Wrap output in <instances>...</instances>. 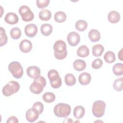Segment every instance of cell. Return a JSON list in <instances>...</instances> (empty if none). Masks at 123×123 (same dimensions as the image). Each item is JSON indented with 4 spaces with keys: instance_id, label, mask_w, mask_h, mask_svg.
I'll return each instance as SVG.
<instances>
[{
    "instance_id": "1",
    "label": "cell",
    "mask_w": 123,
    "mask_h": 123,
    "mask_svg": "<svg viewBox=\"0 0 123 123\" xmlns=\"http://www.w3.org/2000/svg\"><path fill=\"white\" fill-rule=\"evenodd\" d=\"M55 57L58 60L64 59L67 55L66 45L65 42L62 40L56 41L53 45Z\"/></svg>"
},
{
    "instance_id": "2",
    "label": "cell",
    "mask_w": 123,
    "mask_h": 123,
    "mask_svg": "<svg viewBox=\"0 0 123 123\" xmlns=\"http://www.w3.org/2000/svg\"><path fill=\"white\" fill-rule=\"evenodd\" d=\"M46 85V80L42 76H39L34 79L33 83L30 86V91L36 94H40L43 90L44 87Z\"/></svg>"
},
{
    "instance_id": "3",
    "label": "cell",
    "mask_w": 123,
    "mask_h": 123,
    "mask_svg": "<svg viewBox=\"0 0 123 123\" xmlns=\"http://www.w3.org/2000/svg\"><path fill=\"white\" fill-rule=\"evenodd\" d=\"M53 111L57 117H67L71 113V108L68 104L59 103L55 106Z\"/></svg>"
},
{
    "instance_id": "4",
    "label": "cell",
    "mask_w": 123,
    "mask_h": 123,
    "mask_svg": "<svg viewBox=\"0 0 123 123\" xmlns=\"http://www.w3.org/2000/svg\"><path fill=\"white\" fill-rule=\"evenodd\" d=\"M20 89L19 84L14 81H11L7 83L2 88V94L6 97H9L18 91Z\"/></svg>"
},
{
    "instance_id": "5",
    "label": "cell",
    "mask_w": 123,
    "mask_h": 123,
    "mask_svg": "<svg viewBox=\"0 0 123 123\" xmlns=\"http://www.w3.org/2000/svg\"><path fill=\"white\" fill-rule=\"evenodd\" d=\"M8 69L12 76L15 78H20L23 75V68L21 64L17 61H13L11 62L9 64Z\"/></svg>"
},
{
    "instance_id": "6",
    "label": "cell",
    "mask_w": 123,
    "mask_h": 123,
    "mask_svg": "<svg viewBox=\"0 0 123 123\" xmlns=\"http://www.w3.org/2000/svg\"><path fill=\"white\" fill-rule=\"evenodd\" d=\"M48 76L51 86L54 88H58L62 85V79L57 71L52 69L49 71Z\"/></svg>"
},
{
    "instance_id": "7",
    "label": "cell",
    "mask_w": 123,
    "mask_h": 123,
    "mask_svg": "<svg viewBox=\"0 0 123 123\" xmlns=\"http://www.w3.org/2000/svg\"><path fill=\"white\" fill-rule=\"evenodd\" d=\"M106 103L102 100H96L94 102L92 108V111L94 116L100 118L104 114Z\"/></svg>"
},
{
    "instance_id": "8",
    "label": "cell",
    "mask_w": 123,
    "mask_h": 123,
    "mask_svg": "<svg viewBox=\"0 0 123 123\" xmlns=\"http://www.w3.org/2000/svg\"><path fill=\"white\" fill-rule=\"evenodd\" d=\"M20 13L22 20L25 22L32 21L34 18V14L30 8L26 5H22L19 9Z\"/></svg>"
},
{
    "instance_id": "9",
    "label": "cell",
    "mask_w": 123,
    "mask_h": 123,
    "mask_svg": "<svg viewBox=\"0 0 123 123\" xmlns=\"http://www.w3.org/2000/svg\"><path fill=\"white\" fill-rule=\"evenodd\" d=\"M67 39L70 46L74 47L79 44L80 40V37L77 32L72 31L68 34Z\"/></svg>"
},
{
    "instance_id": "10",
    "label": "cell",
    "mask_w": 123,
    "mask_h": 123,
    "mask_svg": "<svg viewBox=\"0 0 123 123\" xmlns=\"http://www.w3.org/2000/svg\"><path fill=\"white\" fill-rule=\"evenodd\" d=\"M39 114V113L36 109L32 108L27 111L25 113V117L29 122L33 123L38 119Z\"/></svg>"
},
{
    "instance_id": "11",
    "label": "cell",
    "mask_w": 123,
    "mask_h": 123,
    "mask_svg": "<svg viewBox=\"0 0 123 123\" xmlns=\"http://www.w3.org/2000/svg\"><path fill=\"white\" fill-rule=\"evenodd\" d=\"M37 32V26L33 24L27 25L25 27V35L29 37H33Z\"/></svg>"
},
{
    "instance_id": "12",
    "label": "cell",
    "mask_w": 123,
    "mask_h": 123,
    "mask_svg": "<svg viewBox=\"0 0 123 123\" xmlns=\"http://www.w3.org/2000/svg\"><path fill=\"white\" fill-rule=\"evenodd\" d=\"M26 73L29 77L36 79L40 76L41 71L38 67L36 66H31L27 68Z\"/></svg>"
},
{
    "instance_id": "13",
    "label": "cell",
    "mask_w": 123,
    "mask_h": 123,
    "mask_svg": "<svg viewBox=\"0 0 123 123\" xmlns=\"http://www.w3.org/2000/svg\"><path fill=\"white\" fill-rule=\"evenodd\" d=\"M19 48L22 52L27 53L31 51L32 49V44L28 39H23L19 44Z\"/></svg>"
},
{
    "instance_id": "14",
    "label": "cell",
    "mask_w": 123,
    "mask_h": 123,
    "mask_svg": "<svg viewBox=\"0 0 123 123\" xmlns=\"http://www.w3.org/2000/svg\"><path fill=\"white\" fill-rule=\"evenodd\" d=\"M4 20L7 23L10 25H14L18 23L19 18L16 13L10 12L6 14L4 17Z\"/></svg>"
},
{
    "instance_id": "15",
    "label": "cell",
    "mask_w": 123,
    "mask_h": 123,
    "mask_svg": "<svg viewBox=\"0 0 123 123\" xmlns=\"http://www.w3.org/2000/svg\"><path fill=\"white\" fill-rule=\"evenodd\" d=\"M91 75L87 72H83L81 73L78 77V81L79 83L83 86L88 85L91 81Z\"/></svg>"
},
{
    "instance_id": "16",
    "label": "cell",
    "mask_w": 123,
    "mask_h": 123,
    "mask_svg": "<svg viewBox=\"0 0 123 123\" xmlns=\"http://www.w3.org/2000/svg\"><path fill=\"white\" fill-rule=\"evenodd\" d=\"M108 19L111 23H117L120 20V14L117 11H111L108 13Z\"/></svg>"
},
{
    "instance_id": "17",
    "label": "cell",
    "mask_w": 123,
    "mask_h": 123,
    "mask_svg": "<svg viewBox=\"0 0 123 123\" xmlns=\"http://www.w3.org/2000/svg\"><path fill=\"white\" fill-rule=\"evenodd\" d=\"M88 37L92 42H97L100 38V32L97 29H91L88 33Z\"/></svg>"
},
{
    "instance_id": "18",
    "label": "cell",
    "mask_w": 123,
    "mask_h": 123,
    "mask_svg": "<svg viewBox=\"0 0 123 123\" xmlns=\"http://www.w3.org/2000/svg\"><path fill=\"white\" fill-rule=\"evenodd\" d=\"M86 62L82 60L77 59L74 61L73 63V67L74 69L78 71H82L86 67Z\"/></svg>"
},
{
    "instance_id": "19",
    "label": "cell",
    "mask_w": 123,
    "mask_h": 123,
    "mask_svg": "<svg viewBox=\"0 0 123 123\" xmlns=\"http://www.w3.org/2000/svg\"><path fill=\"white\" fill-rule=\"evenodd\" d=\"M85 112V108L82 106H77L74 109V115L76 119H81L82 118Z\"/></svg>"
},
{
    "instance_id": "20",
    "label": "cell",
    "mask_w": 123,
    "mask_h": 123,
    "mask_svg": "<svg viewBox=\"0 0 123 123\" xmlns=\"http://www.w3.org/2000/svg\"><path fill=\"white\" fill-rule=\"evenodd\" d=\"M40 31L43 35L48 36L51 34L52 32V26L49 24H44L41 25Z\"/></svg>"
},
{
    "instance_id": "21",
    "label": "cell",
    "mask_w": 123,
    "mask_h": 123,
    "mask_svg": "<svg viewBox=\"0 0 123 123\" xmlns=\"http://www.w3.org/2000/svg\"><path fill=\"white\" fill-rule=\"evenodd\" d=\"M104 50V47L101 44H96L92 47V54L95 57H99Z\"/></svg>"
},
{
    "instance_id": "22",
    "label": "cell",
    "mask_w": 123,
    "mask_h": 123,
    "mask_svg": "<svg viewBox=\"0 0 123 123\" xmlns=\"http://www.w3.org/2000/svg\"><path fill=\"white\" fill-rule=\"evenodd\" d=\"M89 54V50L86 45H82L77 50V54L80 57H86Z\"/></svg>"
},
{
    "instance_id": "23",
    "label": "cell",
    "mask_w": 123,
    "mask_h": 123,
    "mask_svg": "<svg viewBox=\"0 0 123 123\" xmlns=\"http://www.w3.org/2000/svg\"><path fill=\"white\" fill-rule=\"evenodd\" d=\"M39 17L41 20L48 21L51 17V13L49 10L43 9L39 12Z\"/></svg>"
},
{
    "instance_id": "24",
    "label": "cell",
    "mask_w": 123,
    "mask_h": 123,
    "mask_svg": "<svg viewBox=\"0 0 123 123\" xmlns=\"http://www.w3.org/2000/svg\"><path fill=\"white\" fill-rule=\"evenodd\" d=\"M65 83L68 86H72L76 83V78L74 75L72 74H67L64 77Z\"/></svg>"
},
{
    "instance_id": "25",
    "label": "cell",
    "mask_w": 123,
    "mask_h": 123,
    "mask_svg": "<svg viewBox=\"0 0 123 123\" xmlns=\"http://www.w3.org/2000/svg\"><path fill=\"white\" fill-rule=\"evenodd\" d=\"M104 59L106 62L113 63L116 60V57L114 53L111 51L106 52L104 55Z\"/></svg>"
},
{
    "instance_id": "26",
    "label": "cell",
    "mask_w": 123,
    "mask_h": 123,
    "mask_svg": "<svg viewBox=\"0 0 123 123\" xmlns=\"http://www.w3.org/2000/svg\"><path fill=\"white\" fill-rule=\"evenodd\" d=\"M113 74L116 76H121L123 74V64L122 63H117L113 65L112 68Z\"/></svg>"
},
{
    "instance_id": "27",
    "label": "cell",
    "mask_w": 123,
    "mask_h": 123,
    "mask_svg": "<svg viewBox=\"0 0 123 123\" xmlns=\"http://www.w3.org/2000/svg\"><path fill=\"white\" fill-rule=\"evenodd\" d=\"M66 14L62 11H58L54 14V19L57 23H62L66 19Z\"/></svg>"
},
{
    "instance_id": "28",
    "label": "cell",
    "mask_w": 123,
    "mask_h": 123,
    "mask_svg": "<svg viewBox=\"0 0 123 123\" xmlns=\"http://www.w3.org/2000/svg\"><path fill=\"white\" fill-rule=\"evenodd\" d=\"M75 26L77 30L82 32L86 29L87 27V23L84 20H79L76 22Z\"/></svg>"
},
{
    "instance_id": "29",
    "label": "cell",
    "mask_w": 123,
    "mask_h": 123,
    "mask_svg": "<svg viewBox=\"0 0 123 123\" xmlns=\"http://www.w3.org/2000/svg\"><path fill=\"white\" fill-rule=\"evenodd\" d=\"M44 101L47 103H51L55 99V95L52 92H47L45 93L42 96Z\"/></svg>"
},
{
    "instance_id": "30",
    "label": "cell",
    "mask_w": 123,
    "mask_h": 123,
    "mask_svg": "<svg viewBox=\"0 0 123 123\" xmlns=\"http://www.w3.org/2000/svg\"><path fill=\"white\" fill-rule=\"evenodd\" d=\"M10 36L13 39H18L21 36V31L18 27H14L10 31Z\"/></svg>"
},
{
    "instance_id": "31",
    "label": "cell",
    "mask_w": 123,
    "mask_h": 123,
    "mask_svg": "<svg viewBox=\"0 0 123 123\" xmlns=\"http://www.w3.org/2000/svg\"><path fill=\"white\" fill-rule=\"evenodd\" d=\"M113 88L117 91H120L123 89V78L121 77L116 79L113 84Z\"/></svg>"
},
{
    "instance_id": "32",
    "label": "cell",
    "mask_w": 123,
    "mask_h": 123,
    "mask_svg": "<svg viewBox=\"0 0 123 123\" xmlns=\"http://www.w3.org/2000/svg\"><path fill=\"white\" fill-rule=\"evenodd\" d=\"M0 46L2 47L3 45H5L7 42L8 38L7 35L5 33V29L0 27Z\"/></svg>"
},
{
    "instance_id": "33",
    "label": "cell",
    "mask_w": 123,
    "mask_h": 123,
    "mask_svg": "<svg viewBox=\"0 0 123 123\" xmlns=\"http://www.w3.org/2000/svg\"><path fill=\"white\" fill-rule=\"evenodd\" d=\"M102 64H103L102 61L99 58H97L94 60L93 62H92L91 66L94 69H98L102 66Z\"/></svg>"
},
{
    "instance_id": "34",
    "label": "cell",
    "mask_w": 123,
    "mask_h": 123,
    "mask_svg": "<svg viewBox=\"0 0 123 123\" xmlns=\"http://www.w3.org/2000/svg\"><path fill=\"white\" fill-rule=\"evenodd\" d=\"M49 1V0H37V5L39 8L42 9L48 6Z\"/></svg>"
},
{
    "instance_id": "35",
    "label": "cell",
    "mask_w": 123,
    "mask_h": 123,
    "mask_svg": "<svg viewBox=\"0 0 123 123\" xmlns=\"http://www.w3.org/2000/svg\"><path fill=\"white\" fill-rule=\"evenodd\" d=\"M32 108L36 109L38 111L39 114H41L44 110V105L41 102L37 101L33 104Z\"/></svg>"
},
{
    "instance_id": "36",
    "label": "cell",
    "mask_w": 123,
    "mask_h": 123,
    "mask_svg": "<svg viewBox=\"0 0 123 123\" xmlns=\"http://www.w3.org/2000/svg\"><path fill=\"white\" fill-rule=\"evenodd\" d=\"M18 123V119L14 116L10 117L7 121V123Z\"/></svg>"
},
{
    "instance_id": "37",
    "label": "cell",
    "mask_w": 123,
    "mask_h": 123,
    "mask_svg": "<svg viewBox=\"0 0 123 123\" xmlns=\"http://www.w3.org/2000/svg\"><path fill=\"white\" fill-rule=\"evenodd\" d=\"M122 51H123V49H121V50L118 52V58H119V59H120V60L122 61L123 60V57H122Z\"/></svg>"
}]
</instances>
